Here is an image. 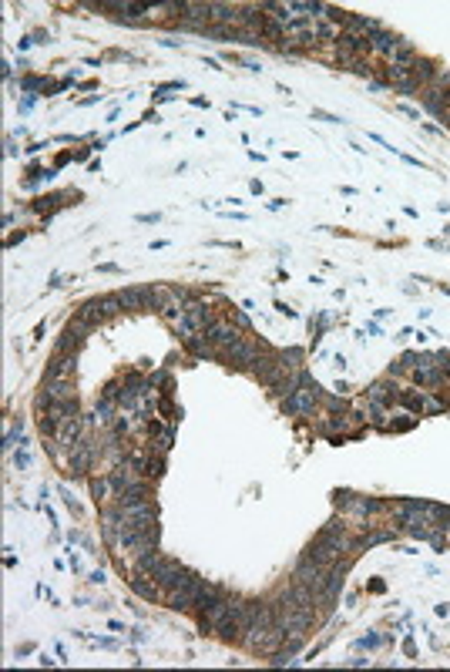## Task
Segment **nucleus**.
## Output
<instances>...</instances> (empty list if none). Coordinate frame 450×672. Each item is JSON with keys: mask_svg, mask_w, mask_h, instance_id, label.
Returning a JSON list of instances; mask_svg holds the SVG:
<instances>
[{"mask_svg": "<svg viewBox=\"0 0 450 672\" xmlns=\"http://www.w3.org/2000/svg\"><path fill=\"white\" fill-rule=\"evenodd\" d=\"M212 598H219V588L195 575V582L181 585V588H175V592H168V609H175V612H198V609H206Z\"/></svg>", "mask_w": 450, "mask_h": 672, "instance_id": "nucleus-1", "label": "nucleus"}, {"mask_svg": "<svg viewBox=\"0 0 450 672\" xmlns=\"http://www.w3.org/2000/svg\"><path fill=\"white\" fill-rule=\"evenodd\" d=\"M320 400H322L320 383H316L306 370H303V380H299V387L293 393H286V397H283V410L289 414V417H309V414H316V404H320Z\"/></svg>", "mask_w": 450, "mask_h": 672, "instance_id": "nucleus-2", "label": "nucleus"}, {"mask_svg": "<svg viewBox=\"0 0 450 672\" xmlns=\"http://www.w3.org/2000/svg\"><path fill=\"white\" fill-rule=\"evenodd\" d=\"M293 578H296L299 585H306V588H313L316 592V598L326 592V582H330V568H322V565H316V561L303 558L296 565V571H293Z\"/></svg>", "mask_w": 450, "mask_h": 672, "instance_id": "nucleus-3", "label": "nucleus"}, {"mask_svg": "<svg viewBox=\"0 0 450 672\" xmlns=\"http://www.w3.org/2000/svg\"><path fill=\"white\" fill-rule=\"evenodd\" d=\"M77 417V400H64V404H51L47 407V414L40 417V431L47 434V437H57V431H61V424L64 420Z\"/></svg>", "mask_w": 450, "mask_h": 672, "instance_id": "nucleus-4", "label": "nucleus"}, {"mask_svg": "<svg viewBox=\"0 0 450 672\" xmlns=\"http://www.w3.org/2000/svg\"><path fill=\"white\" fill-rule=\"evenodd\" d=\"M232 612V598H212L206 609H198L195 615H198V625L206 629V632H219V625L225 622V615Z\"/></svg>", "mask_w": 450, "mask_h": 672, "instance_id": "nucleus-5", "label": "nucleus"}, {"mask_svg": "<svg viewBox=\"0 0 450 672\" xmlns=\"http://www.w3.org/2000/svg\"><path fill=\"white\" fill-rule=\"evenodd\" d=\"M154 582L162 585V588H168V592H175V588H181V585L195 582V575L189 568H181L179 561H165L162 568L154 571Z\"/></svg>", "mask_w": 450, "mask_h": 672, "instance_id": "nucleus-6", "label": "nucleus"}, {"mask_svg": "<svg viewBox=\"0 0 450 672\" xmlns=\"http://www.w3.org/2000/svg\"><path fill=\"white\" fill-rule=\"evenodd\" d=\"M206 336L212 346H222V350H229L232 343L242 340V333H239V326H235L232 319H212V326L206 330Z\"/></svg>", "mask_w": 450, "mask_h": 672, "instance_id": "nucleus-7", "label": "nucleus"}, {"mask_svg": "<svg viewBox=\"0 0 450 672\" xmlns=\"http://www.w3.org/2000/svg\"><path fill=\"white\" fill-rule=\"evenodd\" d=\"M64 400H77L74 383L71 380H44V390H40V397H38V407L64 404Z\"/></svg>", "mask_w": 450, "mask_h": 672, "instance_id": "nucleus-8", "label": "nucleus"}, {"mask_svg": "<svg viewBox=\"0 0 450 672\" xmlns=\"http://www.w3.org/2000/svg\"><path fill=\"white\" fill-rule=\"evenodd\" d=\"M262 350H266V343L259 346V343H252V340H245V336H242L239 343H232L229 350H225V356H229L235 367H252V363H256V356L262 353Z\"/></svg>", "mask_w": 450, "mask_h": 672, "instance_id": "nucleus-9", "label": "nucleus"}, {"mask_svg": "<svg viewBox=\"0 0 450 672\" xmlns=\"http://www.w3.org/2000/svg\"><path fill=\"white\" fill-rule=\"evenodd\" d=\"M148 501H152V484H148V481L131 484V488H125V491L115 497V505L121 507V511H128V507H138V505H148Z\"/></svg>", "mask_w": 450, "mask_h": 672, "instance_id": "nucleus-10", "label": "nucleus"}, {"mask_svg": "<svg viewBox=\"0 0 450 672\" xmlns=\"http://www.w3.org/2000/svg\"><path fill=\"white\" fill-rule=\"evenodd\" d=\"M74 353H57L47 363V373H44V380H71L74 377Z\"/></svg>", "mask_w": 450, "mask_h": 672, "instance_id": "nucleus-11", "label": "nucleus"}, {"mask_svg": "<svg viewBox=\"0 0 450 672\" xmlns=\"http://www.w3.org/2000/svg\"><path fill=\"white\" fill-rule=\"evenodd\" d=\"M185 319L192 323L198 333H206L208 326H212V313H208V303H202V299H189L185 303Z\"/></svg>", "mask_w": 450, "mask_h": 672, "instance_id": "nucleus-12", "label": "nucleus"}, {"mask_svg": "<svg viewBox=\"0 0 450 672\" xmlns=\"http://www.w3.org/2000/svg\"><path fill=\"white\" fill-rule=\"evenodd\" d=\"M91 495H94V501H98V505H115L118 488H115V481H111V474H104V478H91Z\"/></svg>", "mask_w": 450, "mask_h": 672, "instance_id": "nucleus-13", "label": "nucleus"}, {"mask_svg": "<svg viewBox=\"0 0 450 672\" xmlns=\"http://www.w3.org/2000/svg\"><path fill=\"white\" fill-rule=\"evenodd\" d=\"M420 98H424V108H427L430 114H440V118H447V114H450V111H447V91H440V88H434V84H427Z\"/></svg>", "mask_w": 450, "mask_h": 672, "instance_id": "nucleus-14", "label": "nucleus"}, {"mask_svg": "<svg viewBox=\"0 0 450 672\" xmlns=\"http://www.w3.org/2000/svg\"><path fill=\"white\" fill-rule=\"evenodd\" d=\"M322 431H326V434H339V431H343V434H356V431H360V417H356V414H347V417H343V414H336V417L322 420Z\"/></svg>", "mask_w": 450, "mask_h": 672, "instance_id": "nucleus-15", "label": "nucleus"}, {"mask_svg": "<svg viewBox=\"0 0 450 672\" xmlns=\"http://www.w3.org/2000/svg\"><path fill=\"white\" fill-rule=\"evenodd\" d=\"M131 588L142 598H148V602H158V598L165 595V588L158 582H148V575H135V578H131Z\"/></svg>", "mask_w": 450, "mask_h": 672, "instance_id": "nucleus-16", "label": "nucleus"}, {"mask_svg": "<svg viewBox=\"0 0 450 672\" xmlns=\"http://www.w3.org/2000/svg\"><path fill=\"white\" fill-rule=\"evenodd\" d=\"M94 424L98 427H115V400H98V407H94Z\"/></svg>", "mask_w": 450, "mask_h": 672, "instance_id": "nucleus-17", "label": "nucleus"}, {"mask_svg": "<svg viewBox=\"0 0 450 672\" xmlns=\"http://www.w3.org/2000/svg\"><path fill=\"white\" fill-rule=\"evenodd\" d=\"M185 346H189V350H192L195 356H202V360H208V356L215 353V346L208 343V336H206V333H198V336H192V340L185 343Z\"/></svg>", "mask_w": 450, "mask_h": 672, "instance_id": "nucleus-18", "label": "nucleus"}, {"mask_svg": "<svg viewBox=\"0 0 450 672\" xmlns=\"http://www.w3.org/2000/svg\"><path fill=\"white\" fill-rule=\"evenodd\" d=\"M152 434H158V441H154V447H158V454H165L168 447H171V441H175V427H158V424H154Z\"/></svg>", "mask_w": 450, "mask_h": 672, "instance_id": "nucleus-19", "label": "nucleus"}, {"mask_svg": "<svg viewBox=\"0 0 450 672\" xmlns=\"http://www.w3.org/2000/svg\"><path fill=\"white\" fill-rule=\"evenodd\" d=\"M142 470H145V474H148V478H154V481H158V478H162V470H165V461H162V454H158V457H145V464H142Z\"/></svg>", "mask_w": 450, "mask_h": 672, "instance_id": "nucleus-20", "label": "nucleus"}, {"mask_svg": "<svg viewBox=\"0 0 450 672\" xmlns=\"http://www.w3.org/2000/svg\"><path fill=\"white\" fill-rule=\"evenodd\" d=\"M21 434H24V424H13L11 431H7V437H4V447H7V451H11V447H13V441H17V437H21Z\"/></svg>", "mask_w": 450, "mask_h": 672, "instance_id": "nucleus-21", "label": "nucleus"}, {"mask_svg": "<svg viewBox=\"0 0 450 672\" xmlns=\"http://www.w3.org/2000/svg\"><path fill=\"white\" fill-rule=\"evenodd\" d=\"M232 323H235L239 330H249V316H245V313H239V309L232 313Z\"/></svg>", "mask_w": 450, "mask_h": 672, "instance_id": "nucleus-22", "label": "nucleus"}, {"mask_svg": "<svg viewBox=\"0 0 450 672\" xmlns=\"http://www.w3.org/2000/svg\"><path fill=\"white\" fill-rule=\"evenodd\" d=\"M313 118H320V121H330V125H339L343 118H336V114H330V111H313Z\"/></svg>", "mask_w": 450, "mask_h": 672, "instance_id": "nucleus-23", "label": "nucleus"}, {"mask_svg": "<svg viewBox=\"0 0 450 672\" xmlns=\"http://www.w3.org/2000/svg\"><path fill=\"white\" fill-rule=\"evenodd\" d=\"M17 468H21V470L30 468V454H27V451H21V454H17Z\"/></svg>", "mask_w": 450, "mask_h": 672, "instance_id": "nucleus-24", "label": "nucleus"}, {"mask_svg": "<svg viewBox=\"0 0 450 672\" xmlns=\"http://www.w3.org/2000/svg\"><path fill=\"white\" fill-rule=\"evenodd\" d=\"M108 582V575L104 571H91V585H104Z\"/></svg>", "mask_w": 450, "mask_h": 672, "instance_id": "nucleus-25", "label": "nucleus"}, {"mask_svg": "<svg viewBox=\"0 0 450 672\" xmlns=\"http://www.w3.org/2000/svg\"><path fill=\"white\" fill-rule=\"evenodd\" d=\"M360 646H366V649H376V646H380V635H366V639H363Z\"/></svg>", "mask_w": 450, "mask_h": 672, "instance_id": "nucleus-26", "label": "nucleus"}, {"mask_svg": "<svg viewBox=\"0 0 450 672\" xmlns=\"http://www.w3.org/2000/svg\"><path fill=\"white\" fill-rule=\"evenodd\" d=\"M24 88H27V91H34V88H40V77H24Z\"/></svg>", "mask_w": 450, "mask_h": 672, "instance_id": "nucleus-27", "label": "nucleus"}, {"mask_svg": "<svg viewBox=\"0 0 450 672\" xmlns=\"http://www.w3.org/2000/svg\"><path fill=\"white\" fill-rule=\"evenodd\" d=\"M158 219H162L158 212H145V216H138V222H158Z\"/></svg>", "mask_w": 450, "mask_h": 672, "instance_id": "nucleus-28", "label": "nucleus"}, {"mask_svg": "<svg viewBox=\"0 0 450 672\" xmlns=\"http://www.w3.org/2000/svg\"><path fill=\"white\" fill-rule=\"evenodd\" d=\"M400 111L410 114V118H420V114H417V108H410V104H400Z\"/></svg>", "mask_w": 450, "mask_h": 672, "instance_id": "nucleus-29", "label": "nucleus"}, {"mask_svg": "<svg viewBox=\"0 0 450 672\" xmlns=\"http://www.w3.org/2000/svg\"><path fill=\"white\" fill-rule=\"evenodd\" d=\"M447 111H450V91H447Z\"/></svg>", "mask_w": 450, "mask_h": 672, "instance_id": "nucleus-30", "label": "nucleus"}, {"mask_svg": "<svg viewBox=\"0 0 450 672\" xmlns=\"http://www.w3.org/2000/svg\"><path fill=\"white\" fill-rule=\"evenodd\" d=\"M447 128H450V114H447Z\"/></svg>", "mask_w": 450, "mask_h": 672, "instance_id": "nucleus-31", "label": "nucleus"}]
</instances>
